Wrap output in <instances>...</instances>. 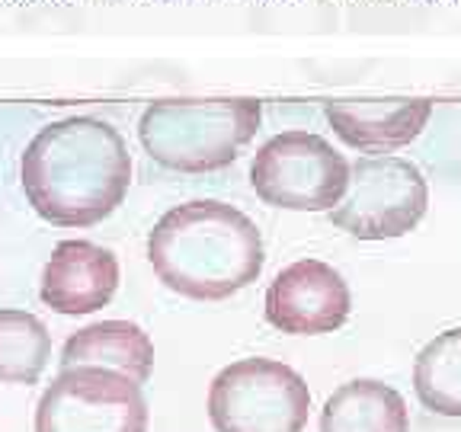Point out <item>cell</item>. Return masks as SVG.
Instances as JSON below:
<instances>
[{
    "instance_id": "cell-1",
    "label": "cell",
    "mask_w": 461,
    "mask_h": 432,
    "mask_svg": "<svg viewBox=\"0 0 461 432\" xmlns=\"http://www.w3.org/2000/svg\"><path fill=\"white\" fill-rule=\"evenodd\" d=\"M20 180L39 218L58 228H94L129 195L131 154L109 122L68 115L26 144Z\"/></svg>"
},
{
    "instance_id": "cell-2",
    "label": "cell",
    "mask_w": 461,
    "mask_h": 432,
    "mask_svg": "<svg viewBox=\"0 0 461 432\" xmlns=\"http://www.w3.org/2000/svg\"><path fill=\"white\" fill-rule=\"evenodd\" d=\"M151 269L170 292L193 302H224L259 279L263 234L240 209L195 199L170 209L148 234Z\"/></svg>"
},
{
    "instance_id": "cell-3",
    "label": "cell",
    "mask_w": 461,
    "mask_h": 432,
    "mask_svg": "<svg viewBox=\"0 0 461 432\" xmlns=\"http://www.w3.org/2000/svg\"><path fill=\"white\" fill-rule=\"evenodd\" d=\"M263 122V106L250 96L158 100L138 119L141 148L176 173L224 170L240 158Z\"/></svg>"
},
{
    "instance_id": "cell-4",
    "label": "cell",
    "mask_w": 461,
    "mask_h": 432,
    "mask_svg": "<svg viewBox=\"0 0 461 432\" xmlns=\"http://www.w3.org/2000/svg\"><path fill=\"white\" fill-rule=\"evenodd\" d=\"M311 391L285 362L238 359L215 374L209 419L215 432H304Z\"/></svg>"
},
{
    "instance_id": "cell-5",
    "label": "cell",
    "mask_w": 461,
    "mask_h": 432,
    "mask_svg": "<svg viewBox=\"0 0 461 432\" xmlns=\"http://www.w3.org/2000/svg\"><path fill=\"white\" fill-rule=\"evenodd\" d=\"M250 186L273 209L330 212L349 186V164L327 138L292 129L257 151Z\"/></svg>"
},
{
    "instance_id": "cell-6",
    "label": "cell",
    "mask_w": 461,
    "mask_h": 432,
    "mask_svg": "<svg viewBox=\"0 0 461 432\" xmlns=\"http://www.w3.org/2000/svg\"><path fill=\"white\" fill-rule=\"evenodd\" d=\"M429 186L417 164L403 158H359L349 186L330 209L333 228L359 240H394L411 234L426 215Z\"/></svg>"
},
{
    "instance_id": "cell-7",
    "label": "cell",
    "mask_w": 461,
    "mask_h": 432,
    "mask_svg": "<svg viewBox=\"0 0 461 432\" xmlns=\"http://www.w3.org/2000/svg\"><path fill=\"white\" fill-rule=\"evenodd\" d=\"M36 432H148V400L122 372L61 368L39 397Z\"/></svg>"
},
{
    "instance_id": "cell-8",
    "label": "cell",
    "mask_w": 461,
    "mask_h": 432,
    "mask_svg": "<svg viewBox=\"0 0 461 432\" xmlns=\"http://www.w3.org/2000/svg\"><path fill=\"white\" fill-rule=\"evenodd\" d=\"M353 295L324 259H298L267 288V320L288 337H321L346 324Z\"/></svg>"
},
{
    "instance_id": "cell-9",
    "label": "cell",
    "mask_w": 461,
    "mask_h": 432,
    "mask_svg": "<svg viewBox=\"0 0 461 432\" xmlns=\"http://www.w3.org/2000/svg\"><path fill=\"white\" fill-rule=\"evenodd\" d=\"M119 288V259L90 240H61L42 269L39 295L68 317L94 314L113 302Z\"/></svg>"
},
{
    "instance_id": "cell-10",
    "label": "cell",
    "mask_w": 461,
    "mask_h": 432,
    "mask_svg": "<svg viewBox=\"0 0 461 432\" xmlns=\"http://www.w3.org/2000/svg\"><path fill=\"white\" fill-rule=\"evenodd\" d=\"M324 115L349 148L388 154L417 141L432 115V100H333L324 103Z\"/></svg>"
},
{
    "instance_id": "cell-11",
    "label": "cell",
    "mask_w": 461,
    "mask_h": 432,
    "mask_svg": "<svg viewBox=\"0 0 461 432\" xmlns=\"http://www.w3.org/2000/svg\"><path fill=\"white\" fill-rule=\"evenodd\" d=\"M58 362H61V368H113V372L129 374L131 382L144 384L154 372V343L131 320H100V324H90L74 337H68Z\"/></svg>"
},
{
    "instance_id": "cell-12",
    "label": "cell",
    "mask_w": 461,
    "mask_h": 432,
    "mask_svg": "<svg viewBox=\"0 0 461 432\" xmlns=\"http://www.w3.org/2000/svg\"><path fill=\"white\" fill-rule=\"evenodd\" d=\"M321 432H411V413L391 384L356 378L327 397Z\"/></svg>"
},
{
    "instance_id": "cell-13",
    "label": "cell",
    "mask_w": 461,
    "mask_h": 432,
    "mask_svg": "<svg viewBox=\"0 0 461 432\" xmlns=\"http://www.w3.org/2000/svg\"><path fill=\"white\" fill-rule=\"evenodd\" d=\"M413 388L426 410L461 417V327L439 333L413 362Z\"/></svg>"
},
{
    "instance_id": "cell-14",
    "label": "cell",
    "mask_w": 461,
    "mask_h": 432,
    "mask_svg": "<svg viewBox=\"0 0 461 432\" xmlns=\"http://www.w3.org/2000/svg\"><path fill=\"white\" fill-rule=\"evenodd\" d=\"M51 359L49 327L36 314L0 308V382L36 384Z\"/></svg>"
}]
</instances>
